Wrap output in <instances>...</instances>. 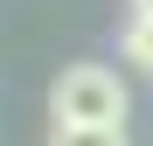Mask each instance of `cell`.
Segmentation results:
<instances>
[{"instance_id": "cell-1", "label": "cell", "mask_w": 153, "mask_h": 146, "mask_svg": "<svg viewBox=\"0 0 153 146\" xmlns=\"http://www.w3.org/2000/svg\"><path fill=\"white\" fill-rule=\"evenodd\" d=\"M49 111L56 125H125V84L105 63H70L49 84Z\"/></svg>"}, {"instance_id": "cell-2", "label": "cell", "mask_w": 153, "mask_h": 146, "mask_svg": "<svg viewBox=\"0 0 153 146\" xmlns=\"http://www.w3.org/2000/svg\"><path fill=\"white\" fill-rule=\"evenodd\" d=\"M49 146H125V125H49Z\"/></svg>"}, {"instance_id": "cell-3", "label": "cell", "mask_w": 153, "mask_h": 146, "mask_svg": "<svg viewBox=\"0 0 153 146\" xmlns=\"http://www.w3.org/2000/svg\"><path fill=\"white\" fill-rule=\"evenodd\" d=\"M118 49H125V63H139L146 77H153V21H139V14H132V28H125V42H118Z\"/></svg>"}]
</instances>
